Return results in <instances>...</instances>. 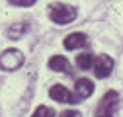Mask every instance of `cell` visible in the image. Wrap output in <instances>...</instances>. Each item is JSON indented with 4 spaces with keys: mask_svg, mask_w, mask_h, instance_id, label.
I'll list each match as a JSON object with an SVG mask.
<instances>
[{
    "mask_svg": "<svg viewBox=\"0 0 123 117\" xmlns=\"http://www.w3.org/2000/svg\"><path fill=\"white\" fill-rule=\"evenodd\" d=\"M47 14H49V18L59 23V25H67L70 22L76 20V8L70 6V4H61V2H53L49 8H47Z\"/></svg>",
    "mask_w": 123,
    "mask_h": 117,
    "instance_id": "cell-1",
    "label": "cell"
},
{
    "mask_svg": "<svg viewBox=\"0 0 123 117\" xmlns=\"http://www.w3.org/2000/svg\"><path fill=\"white\" fill-rule=\"evenodd\" d=\"M119 105V94L115 90H110L105 92L102 101L98 104V109H96V117H113L115 109Z\"/></svg>",
    "mask_w": 123,
    "mask_h": 117,
    "instance_id": "cell-2",
    "label": "cell"
},
{
    "mask_svg": "<svg viewBox=\"0 0 123 117\" xmlns=\"http://www.w3.org/2000/svg\"><path fill=\"white\" fill-rule=\"evenodd\" d=\"M24 64V55L18 49H6L0 55V68L2 70H18Z\"/></svg>",
    "mask_w": 123,
    "mask_h": 117,
    "instance_id": "cell-3",
    "label": "cell"
},
{
    "mask_svg": "<svg viewBox=\"0 0 123 117\" xmlns=\"http://www.w3.org/2000/svg\"><path fill=\"white\" fill-rule=\"evenodd\" d=\"M92 68H94V74L98 78H105L110 76V72L113 70V61L107 55H100L92 61Z\"/></svg>",
    "mask_w": 123,
    "mask_h": 117,
    "instance_id": "cell-4",
    "label": "cell"
},
{
    "mask_svg": "<svg viewBox=\"0 0 123 117\" xmlns=\"http://www.w3.org/2000/svg\"><path fill=\"white\" fill-rule=\"evenodd\" d=\"M92 92H94V82H90L88 78H80L74 82V99L76 101L90 98Z\"/></svg>",
    "mask_w": 123,
    "mask_h": 117,
    "instance_id": "cell-5",
    "label": "cell"
},
{
    "mask_svg": "<svg viewBox=\"0 0 123 117\" xmlns=\"http://www.w3.org/2000/svg\"><path fill=\"white\" fill-rule=\"evenodd\" d=\"M49 96L55 99V101H61V104H76V99L74 96L67 90L65 86H61V84H55L51 90H49Z\"/></svg>",
    "mask_w": 123,
    "mask_h": 117,
    "instance_id": "cell-6",
    "label": "cell"
},
{
    "mask_svg": "<svg viewBox=\"0 0 123 117\" xmlns=\"http://www.w3.org/2000/svg\"><path fill=\"white\" fill-rule=\"evenodd\" d=\"M82 45H86V35L84 33H70V35L65 37V49H68V51H74Z\"/></svg>",
    "mask_w": 123,
    "mask_h": 117,
    "instance_id": "cell-7",
    "label": "cell"
},
{
    "mask_svg": "<svg viewBox=\"0 0 123 117\" xmlns=\"http://www.w3.org/2000/svg\"><path fill=\"white\" fill-rule=\"evenodd\" d=\"M49 68L55 72H70V64L63 55H55L49 58Z\"/></svg>",
    "mask_w": 123,
    "mask_h": 117,
    "instance_id": "cell-8",
    "label": "cell"
},
{
    "mask_svg": "<svg viewBox=\"0 0 123 117\" xmlns=\"http://www.w3.org/2000/svg\"><path fill=\"white\" fill-rule=\"evenodd\" d=\"M27 23L25 22H18V23H12L10 27H8V37L10 39H18V37H22L25 31H27Z\"/></svg>",
    "mask_w": 123,
    "mask_h": 117,
    "instance_id": "cell-9",
    "label": "cell"
},
{
    "mask_svg": "<svg viewBox=\"0 0 123 117\" xmlns=\"http://www.w3.org/2000/svg\"><path fill=\"white\" fill-rule=\"evenodd\" d=\"M92 61H94V57H92V53H88V51H84V53H80L78 57H76V64H78V68H82V70L92 68Z\"/></svg>",
    "mask_w": 123,
    "mask_h": 117,
    "instance_id": "cell-10",
    "label": "cell"
},
{
    "mask_svg": "<svg viewBox=\"0 0 123 117\" xmlns=\"http://www.w3.org/2000/svg\"><path fill=\"white\" fill-rule=\"evenodd\" d=\"M31 117H55V111L51 107H47V105H39Z\"/></svg>",
    "mask_w": 123,
    "mask_h": 117,
    "instance_id": "cell-11",
    "label": "cell"
},
{
    "mask_svg": "<svg viewBox=\"0 0 123 117\" xmlns=\"http://www.w3.org/2000/svg\"><path fill=\"white\" fill-rule=\"evenodd\" d=\"M10 4H16V6H31L35 0H8Z\"/></svg>",
    "mask_w": 123,
    "mask_h": 117,
    "instance_id": "cell-12",
    "label": "cell"
},
{
    "mask_svg": "<svg viewBox=\"0 0 123 117\" xmlns=\"http://www.w3.org/2000/svg\"><path fill=\"white\" fill-rule=\"evenodd\" d=\"M61 117H82L78 111H74V109H68V111H63V115Z\"/></svg>",
    "mask_w": 123,
    "mask_h": 117,
    "instance_id": "cell-13",
    "label": "cell"
}]
</instances>
